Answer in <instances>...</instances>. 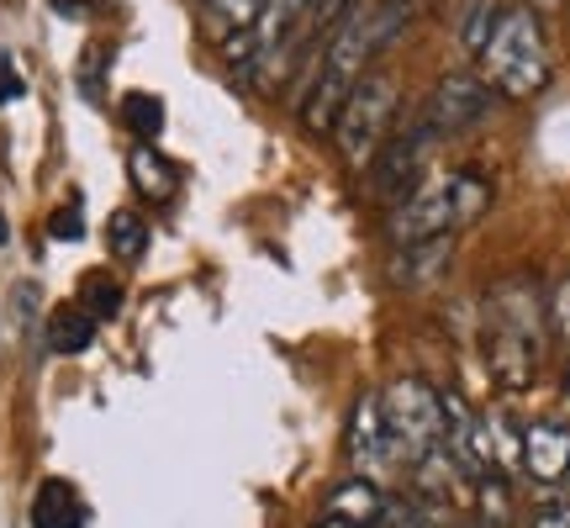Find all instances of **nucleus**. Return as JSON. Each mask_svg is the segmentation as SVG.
I'll return each mask as SVG.
<instances>
[{"mask_svg":"<svg viewBox=\"0 0 570 528\" xmlns=\"http://www.w3.org/2000/svg\"><path fill=\"white\" fill-rule=\"evenodd\" d=\"M375 6H348V17L333 27V38L317 48V59L306 63L302 96H296V111H302L306 133H333L338 111H344L348 90L360 85L365 63L375 59Z\"/></svg>","mask_w":570,"mask_h":528,"instance_id":"f257e3e1","label":"nucleus"},{"mask_svg":"<svg viewBox=\"0 0 570 528\" xmlns=\"http://www.w3.org/2000/svg\"><path fill=\"white\" fill-rule=\"evenodd\" d=\"M550 312L529 281H508L487 302V365L508 391L533 387L539 375V349H544Z\"/></svg>","mask_w":570,"mask_h":528,"instance_id":"f03ea898","label":"nucleus"},{"mask_svg":"<svg viewBox=\"0 0 570 528\" xmlns=\"http://www.w3.org/2000/svg\"><path fill=\"white\" fill-rule=\"evenodd\" d=\"M491 206V185L470 169L454 175H423L402 202L391 206V244H428L449 238L454 227H470Z\"/></svg>","mask_w":570,"mask_h":528,"instance_id":"7ed1b4c3","label":"nucleus"},{"mask_svg":"<svg viewBox=\"0 0 570 528\" xmlns=\"http://www.w3.org/2000/svg\"><path fill=\"white\" fill-rule=\"evenodd\" d=\"M481 75L487 85H497L502 96L523 101V96H539L550 85V42H544V27L529 6H508L491 21V38L481 42Z\"/></svg>","mask_w":570,"mask_h":528,"instance_id":"20e7f679","label":"nucleus"},{"mask_svg":"<svg viewBox=\"0 0 570 528\" xmlns=\"http://www.w3.org/2000/svg\"><path fill=\"white\" fill-rule=\"evenodd\" d=\"M391 117H396V80H391L386 69L360 75V85L348 90L344 111H338V123H333L338 159H344L348 169H365V164L381 154V143L391 138Z\"/></svg>","mask_w":570,"mask_h":528,"instance_id":"39448f33","label":"nucleus"},{"mask_svg":"<svg viewBox=\"0 0 570 528\" xmlns=\"http://www.w3.org/2000/svg\"><path fill=\"white\" fill-rule=\"evenodd\" d=\"M381 412H386V433L402 460H417L423 449L444 444V407H439V391L417 381V375H396L386 391H381Z\"/></svg>","mask_w":570,"mask_h":528,"instance_id":"423d86ee","label":"nucleus"},{"mask_svg":"<svg viewBox=\"0 0 570 528\" xmlns=\"http://www.w3.org/2000/svg\"><path fill=\"white\" fill-rule=\"evenodd\" d=\"M348 460H354V470L370 476L375 487H391V481L407 470V460L396 454V444H391V433H386L381 391H365V397L354 402V412H348Z\"/></svg>","mask_w":570,"mask_h":528,"instance_id":"0eeeda50","label":"nucleus"},{"mask_svg":"<svg viewBox=\"0 0 570 528\" xmlns=\"http://www.w3.org/2000/svg\"><path fill=\"white\" fill-rule=\"evenodd\" d=\"M433 143H439V138L423 127V117H417V111L407 117V127H402V133H391V138L381 143V154L370 159V175H375V196H381V202L396 206L412 185L423 180V164H428V154H433Z\"/></svg>","mask_w":570,"mask_h":528,"instance_id":"6e6552de","label":"nucleus"},{"mask_svg":"<svg viewBox=\"0 0 570 528\" xmlns=\"http://www.w3.org/2000/svg\"><path fill=\"white\" fill-rule=\"evenodd\" d=\"M491 111V85L481 75H444L433 85V96L417 106V117L433 138H460L465 127H475Z\"/></svg>","mask_w":570,"mask_h":528,"instance_id":"1a4fd4ad","label":"nucleus"},{"mask_svg":"<svg viewBox=\"0 0 570 528\" xmlns=\"http://www.w3.org/2000/svg\"><path fill=\"white\" fill-rule=\"evenodd\" d=\"M407 470H412V491H417L423 502H433V508L460 512V508H470V497H475V476H470L444 444L423 449Z\"/></svg>","mask_w":570,"mask_h":528,"instance_id":"9d476101","label":"nucleus"},{"mask_svg":"<svg viewBox=\"0 0 570 528\" xmlns=\"http://www.w3.org/2000/svg\"><path fill=\"white\" fill-rule=\"evenodd\" d=\"M523 476L539 487L570 481V423H529L523 428Z\"/></svg>","mask_w":570,"mask_h":528,"instance_id":"9b49d317","label":"nucleus"},{"mask_svg":"<svg viewBox=\"0 0 570 528\" xmlns=\"http://www.w3.org/2000/svg\"><path fill=\"white\" fill-rule=\"evenodd\" d=\"M386 502H391V491L375 487L370 476H344V481L323 497V518L327 524H344V528H381Z\"/></svg>","mask_w":570,"mask_h":528,"instance_id":"f8f14e48","label":"nucleus"},{"mask_svg":"<svg viewBox=\"0 0 570 528\" xmlns=\"http://www.w3.org/2000/svg\"><path fill=\"white\" fill-rule=\"evenodd\" d=\"M481 460H487V470H502V476L523 470V428L502 407L481 412Z\"/></svg>","mask_w":570,"mask_h":528,"instance_id":"ddd939ff","label":"nucleus"},{"mask_svg":"<svg viewBox=\"0 0 570 528\" xmlns=\"http://www.w3.org/2000/svg\"><path fill=\"white\" fill-rule=\"evenodd\" d=\"M454 260V238H428V244H396V260H391V275L402 285H428L439 281Z\"/></svg>","mask_w":570,"mask_h":528,"instance_id":"4468645a","label":"nucleus"},{"mask_svg":"<svg viewBox=\"0 0 570 528\" xmlns=\"http://www.w3.org/2000/svg\"><path fill=\"white\" fill-rule=\"evenodd\" d=\"M85 502L69 481H42L32 497V528H85Z\"/></svg>","mask_w":570,"mask_h":528,"instance_id":"2eb2a0df","label":"nucleus"},{"mask_svg":"<svg viewBox=\"0 0 570 528\" xmlns=\"http://www.w3.org/2000/svg\"><path fill=\"white\" fill-rule=\"evenodd\" d=\"M265 6L269 0H202V27L217 42H227V38H238V32H248Z\"/></svg>","mask_w":570,"mask_h":528,"instance_id":"dca6fc26","label":"nucleus"},{"mask_svg":"<svg viewBox=\"0 0 570 528\" xmlns=\"http://www.w3.org/2000/svg\"><path fill=\"white\" fill-rule=\"evenodd\" d=\"M90 344H96V317H90L80 302L59 306V312L48 317V349H53V354H85Z\"/></svg>","mask_w":570,"mask_h":528,"instance_id":"f3484780","label":"nucleus"},{"mask_svg":"<svg viewBox=\"0 0 570 528\" xmlns=\"http://www.w3.org/2000/svg\"><path fill=\"white\" fill-rule=\"evenodd\" d=\"M475 524L481 528H512V487L502 470H487V476H475Z\"/></svg>","mask_w":570,"mask_h":528,"instance_id":"a211bd4d","label":"nucleus"},{"mask_svg":"<svg viewBox=\"0 0 570 528\" xmlns=\"http://www.w3.org/2000/svg\"><path fill=\"white\" fill-rule=\"evenodd\" d=\"M348 6L354 0H306V27H302V59L312 63L317 59V48L333 38V27L348 17Z\"/></svg>","mask_w":570,"mask_h":528,"instance_id":"6ab92c4d","label":"nucleus"},{"mask_svg":"<svg viewBox=\"0 0 570 528\" xmlns=\"http://www.w3.org/2000/svg\"><path fill=\"white\" fill-rule=\"evenodd\" d=\"M132 180H138V190L148 196V202H169V196H175V169H169L148 143L132 148Z\"/></svg>","mask_w":570,"mask_h":528,"instance_id":"aec40b11","label":"nucleus"},{"mask_svg":"<svg viewBox=\"0 0 570 528\" xmlns=\"http://www.w3.org/2000/svg\"><path fill=\"white\" fill-rule=\"evenodd\" d=\"M106 248H111L117 260H138L142 248H148V223H142L138 212H117V217L106 223Z\"/></svg>","mask_w":570,"mask_h":528,"instance_id":"412c9836","label":"nucleus"},{"mask_svg":"<svg viewBox=\"0 0 570 528\" xmlns=\"http://www.w3.org/2000/svg\"><path fill=\"white\" fill-rule=\"evenodd\" d=\"M80 306L96 317V323H106V317H117L122 312V285L111 281V275H85V285H80Z\"/></svg>","mask_w":570,"mask_h":528,"instance_id":"4be33fe9","label":"nucleus"},{"mask_svg":"<svg viewBox=\"0 0 570 528\" xmlns=\"http://www.w3.org/2000/svg\"><path fill=\"white\" fill-rule=\"evenodd\" d=\"M122 123L138 133V138H159V127H164V106H159V96H127L122 101Z\"/></svg>","mask_w":570,"mask_h":528,"instance_id":"5701e85b","label":"nucleus"},{"mask_svg":"<svg viewBox=\"0 0 570 528\" xmlns=\"http://www.w3.org/2000/svg\"><path fill=\"white\" fill-rule=\"evenodd\" d=\"M48 233H53L59 244H75V238H85V223H80V202L59 206V212L48 217Z\"/></svg>","mask_w":570,"mask_h":528,"instance_id":"b1692460","label":"nucleus"},{"mask_svg":"<svg viewBox=\"0 0 570 528\" xmlns=\"http://www.w3.org/2000/svg\"><path fill=\"white\" fill-rule=\"evenodd\" d=\"M544 312H550V323H554V333L570 344V275L560 285L550 291V302H544Z\"/></svg>","mask_w":570,"mask_h":528,"instance_id":"393cba45","label":"nucleus"},{"mask_svg":"<svg viewBox=\"0 0 570 528\" xmlns=\"http://www.w3.org/2000/svg\"><path fill=\"white\" fill-rule=\"evenodd\" d=\"M529 528H570V497H560V502H544V508L529 518Z\"/></svg>","mask_w":570,"mask_h":528,"instance_id":"a878e982","label":"nucleus"},{"mask_svg":"<svg viewBox=\"0 0 570 528\" xmlns=\"http://www.w3.org/2000/svg\"><path fill=\"white\" fill-rule=\"evenodd\" d=\"M27 96V80H21V69L11 59H0V101H21Z\"/></svg>","mask_w":570,"mask_h":528,"instance_id":"bb28decb","label":"nucleus"},{"mask_svg":"<svg viewBox=\"0 0 570 528\" xmlns=\"http://www.w3.org/2000/svg\"><path fill=\"white\" fill-rule=\"evenodd\" d=\"M566 412H570V375H566Z\"/></svg>","mask_w":570,"mask_h":528,"instance_id":"cd10ccee","label":"nucleus"},{"mask_svg":"<svg viewBox=\"0 0 570 528\" xmlns=\"http://www.w3.org/2000/svg\"><path fill=\"white\" fill-rule=\"evenodd\" d=\"M317 528H344V524H327V518H323V524H317Z\"/></svg>","mask_w":570,"mask_h":528,"instance_id":"c85d7f7f","label":"nucleus"}]
</instances>
